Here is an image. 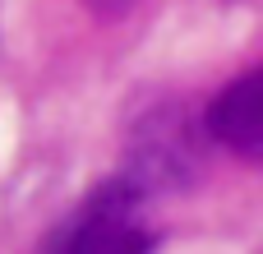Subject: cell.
Wrapping results in <instances>:
<instances>
[{
  "mask_svg": "<svg viewBox=\"0 0 263 254\" xmlns=\"http://www.w3.org/2000/svg\"><path fill=\"white\" fill-rule=\"evenodd\" d=\"M157 231L148 222V185L125 171L88 190L65 222L46 236L42 254H153Z\"/></svg>",
  "mask_w": 263,
  "mask_h": 254,
  "instance_id": "1",
  "label": "cell"
},
{
  "mask_svg": "<svg viewBox=\"0 0 263 254\" xmlns=\"http://www.w3.org/2000/svg\"><path fill=\"white\" fill-rule=\"evenodd\" d=\"M208 134L240 157H254L263 148V74L250 69L236 83H227L208 106Z\"/></svg>",
  "mask_w": 263,
  "mask_h": 254,
  "instance_id": "2",
  "label": "cell"
}]
</instances>
